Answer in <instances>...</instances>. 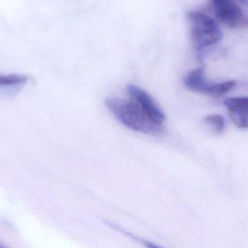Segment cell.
<instances>
[{"mask_svg":"<svg viewBox=\"0 0 248 248\" xmlns=\"http://www.w3.org/2000/svg\"><path fill=\"white\" fill-rule=\"evenodd\" d=\"M106 103L112 114L127 128L151 136L164 132L163 125L153 122L132 100L108 98Z\"/></svg>","mask_w":248,"mask_h":248,"instance_id":"obj_1","label":"cell"},{"mask_svg":"<svg viewBox=\"0 0 248 248\" xmlns=\"http://www.w3.org/2000/svg\"><path fill=\"white\" fill-rule=\"evenodd\" d=\"M188 20L190 24L192 45L198 52L216 45L222 39V32L218 23L206 13L189 12Z\"/></svg>","mask_w":248,"mask_h":248,"instance_id":"obj_2","label":"cell"},{"mask_svg":"<svg viewBox=\"0 0 248 248\" xmlns=\"http://www.w3.org/2000/svg\"><path fill=\"white\" fill-rule=\"evenodd\" d=\"M216 19L230 28L248 27V17L235 0H211Z\"/></svg>","mask_w":248,"mask_h":248,"instance_id":"obj_3","label":"cell"},{"mask_svg":"<svg viewBox=\"0 0 248 248\" xmlns=\"http://www.w3.org/2000/svg\"><path fill=\"white\" fill-rule=\"evenodd\" d=\"M126 91L130 100L134 102L153 122L163 125L166 116L149 93L132 84L127 87Z\"/></svg>","mask_w":248,"mask_h":248,"instance_id":"obj_4","label":"cell"},{"mask_svg":"<svg viewBox=\"0 0 248 248\" xmlns=\"http://www.w3.org/2000/svg\"><path fill=\"white\" fill-rule=\"evenodd\" d=\"M224 105L233 123L239 128H248V97H230Z\"/></svg>","mask_w":248,"mask_h":248,"instance_id":"obj_5","label":"cell"},{"mask_svg":"<svg viewBox=\"0 0 248 248\" xmlns=\"http://www.w3.org/2000/svg\"><path fill=\"white\" fill-rule=\"evenodd\" d=\"M184 83L186 88L195 93L211 95L215 84L208 82L205 79L202 68H195L184 78Z\"/></svg>","mask_w":248,"mask_h":248,"instance_id":"obj_6","label":"cell"},{"mask_svg":"<svg viewBox=\"0 0 248 248\" xmlns=\"http://www.w3.org/2000/svg\"><path fill=\"white\" fill-rule=\"evenodd\" d=\"M27 76L9 74L3 75L0 74V87H16L24 85L28 82Z\"/></svg>","mask_w":248,"mask_h":248,"instance_id":"obj_7","label":"cell"},{"mask_svg":"<svg viewBox=\"0 0 248 248\" xmlns=\"http://www.w3.org/2000/svg\"><path fill=\"white\" fill-rule=\"evenodd\" d=\"M205 122L214 125L217 133H221L224 131L225 122L224 118L220 115H210L205 119Z\"/></svg>","mask_w":248,"mask_h":248,"instance_id":"obj_8","label":"cell"},{"mask_svg":"<svg viewBox=\"0 0 248 248\" xmlns=\"http://www.w3.org/2000/svg\"><path fill=\"white\" fill-rule=\"evenodd\" d=\"M142 244L145 246L146 248H161L159 246H156V245L153 244V243H150V242L144 241L142 240Z\"/></svg>","mask_w":248,"mask_h":248,"instance_id":"obj_9","label":"cell"},{"mask_svg":"<svg viewBox=\"0 0 248 248\" xmlns=\"http://www.w3.org/2000/svg\"></svg>","mask_w":248,"mask_h":248,"instance_id":"obj_10","label":"cell"}]
</instances>
